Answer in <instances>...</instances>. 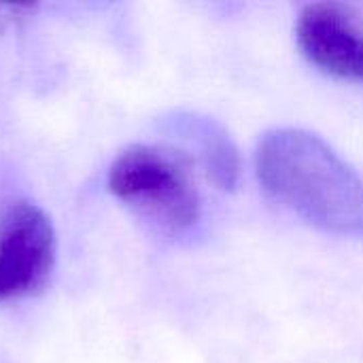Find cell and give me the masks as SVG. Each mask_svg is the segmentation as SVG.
Returning <instances> with one entry per match:
<instances>
[{"label": "cell", "mask_w": 363, "mask_h": 363, "mask_svg": "<svg viewBox=\"0 0 363 363\" xmlns=\"http://www.w3.org/2000/svg\"><path fill=\"white\" fill-rule=\"evenodd\" d=\"M302 55L321 72L363 83V15L351 4L313 2L296 21Z\"/></svg>", "instance_id": "cell-4"}, {"label": "cell", "mask_w": 363, "mask_h": 363, "mask_svg": "<svg viewBox=\"0 0 363 363\" xmlns=\"http://www.w3.org/2000/svg\"><path fill=\"white\" fill-rule=\"evenodd\" d=\"M108 191L157 230L179 236L200 219V194L183 153L130 145L108 168Z\"/></svg>", "instance_id": "cell-2"}, {"label": "cell", "mask_w": 363, "mask_h": 363, "mask_svg": "<svg viewBox=\"0 0 363 363\" xmlns=\"http://www.w3.org/2000/svg\"><path fill=\"white\" fill-rule=\"evenodd\" d=\"M51 217L34 202H13L0 215V304L40 294L55 268Z\"/></svg>", "instance_id": "cell-3"}, {"label": "cell", "mask_w": 363, "mask_h": 363, "mask_svg": "<svg viewBox=\"0 0 363 363\" xmlns=\"http://www.w3.org/2000/svg\"><path fill=\"white\" fill-rule=\"evenodd\" d=\"M187 125L194 138L198 140L200 157L206 166L211 181L219 189L232 191L240 177V157L232 136L211 119L189 117Z\"/></svg>", "instance_id": "cell-5"}, {"label": "cell", "mask_w": 363, "mask_h": 363, "mask_svg": "<svg viewBox=\"0 0 363 363\" xmlns=\"http://www.w3.org/2000/svg\"><path fill=\"white\" fill-rule=\"evenodd\" d=\"M264 191L313 228L363 240V181L321 136L274 128L255 149Z\"/></svg>", "instance_id": "cell-1"}, {"label": "cell", "mask_w": 363, "mask_h": 363, "mask_svg": "<svg viewBox=\"0 0 363 363\" xmlns=\"http://www.w3.org/2000/svg\"><path fill=\"white\" fill-rule=\"evenodd\" d=\"M23 11H30V6H23V4H0V28L9 21H13V17L17 19L19 13Z\"/></svg>", "instance_id": "cell-6"}]
</instances>
